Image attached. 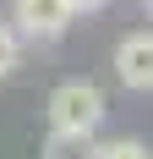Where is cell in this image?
I'll list each match as a JSON object with an SVG mask.
<instances>
[{
	"mask_svg": "<svg viewBox=\"0 0 153 159\" xmlns=\"http://www.w3.org/2000/svg\"><path fill=\"white\" fill-rule=\"evenodd\" d=\"M16 66H22V39H16V33L0 22V77H11Z\"/></svg>",
	"mask_w": 153,
	"mask_h": 159,
	"instance_id": "cell-6",
	"label": "cell"
},
{
	"mask_svg": "<svg viewBox=\"0 0 153 159\" xmlns=\"http://www.w3.org/2000/svg\"><path fill=\"white\" fill-rule=\"evenodd\" d=\"M148 16H153V0H148Z\"/></svg>",
	"mask_w": 153,
	"mask_h": 159,
	"instance_id": "cell-8",
	"label": "cell"
},
{
	"mask_svg": "<svg viewBox=\"0 0 153 159\" xmlns=\"http://www.w3.org/2000/svg\"><path fill=\"white\" fill-rule=\"evenodd\" d=\"M93 159H153V154L137 137H109V143H93Z\"/></svg>",
	"mask_w": 153,
	"mask_h": 159,
	"instance_id": "cell-5",
	"label": "cell"
},
{
	"mask_svg": "<svg viewBox=\"0 0 153 159\" xmlns=\"http://www.w3.org/2000/svg\"><path fill=\"white\" fill-rule=\"evenodd\" d=\"M93 132H66V126H49L44 137V159H93Z\"/></svg>",
	"mask_w": 153,
	"mask_h": 159,
	"instance_id": "cell-4",
	"label": "cell"
},
{
	"mask_svg": "<svg viewBox=\"0 0 153 159\" xmlns=\"http://www.w3.org/2000/svg\"><path fill=\"white\" fill-rule=\"evenodd\" d=\"M66 6H71V16H88V11H98L104 0H66Z\"/></svg>",
	"mask_w": 153,
	"mask_h": 159,
	"instance_id": "cell-7",
	"label": "cell"
},
{
	"mask_svg": "<svg viewBox=\"0 0 153 159\" xmlns=\"http://www.w3.org/2000/svg\"><path fill=\"white\" fill-rule=\"evenodd\" d=\"M11 22H16V39H33V44H55L76 16L66 0H11Z\"/></svg>",
	"mask_w": 153,
	"mask_h": 159,
	"instance_id": "cell-2",
	"label": "cell"
},
{
	"mask_svg": "<svg viewBox=\"0 0 153 159\" xmlns=\"http://www.w3.org/2000/svg\"><path fill=\"white\" fill-rule=\"evenodd\" d=\"M109 115L104 104V88L88 77H71L49 93V126H66V132H98V121Z\"/></svg>",
	"mask_w": 153,
	"mask_h": 159,
	"instance_id": "cell-1",
	"label": "cell"
},
{
	"mask_svg": "<svg viewBox=\"0 0 153 159\" xmlns=\"http://www.w3.org/2000/svg\"><path fill=\"white\" fill-rule=\"evenodd\" d=\"M115 77L131 93H153V33H126L115 49Z\"/></svg>",
	"mask_w": 153,
	"mask_h": 159,
	"instance_id": "cell-3",
	"label": "cell"
}]
</instances>
